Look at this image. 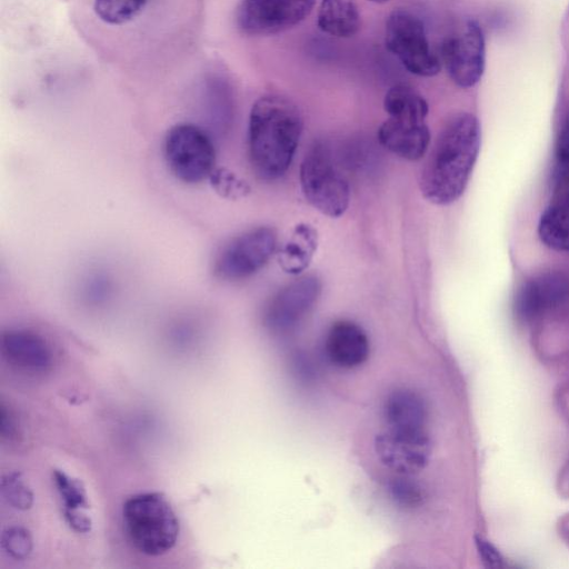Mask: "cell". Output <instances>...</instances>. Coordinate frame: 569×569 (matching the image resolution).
<instances>
[{
    "instance_id": "1",
    "label": "cell",
    "mask_w": 569,
    "mask_h": 569,
    "mask_svg": "<svg viewBox=\"0 0 569 569\" xmlns=\"http://www.w3.org/2000/svg\"><path fill=\"white\" fill-rule=\"evenodd\" d=\"M480 148V124L469 112L452 116L438 134L419 178L431 203L455 202L465 191Z\"/></svg>"
},
{
    "instance_id": "2",
    "label": "cell",
    "mask_w": 569,
    "mask_h": 569,
    "mask_svg": "<svg viewBox=\"0 0 569 569\" xmlns=\"http://www.w3.org/2000/svg\"><path fill=\"white\" fill-rule=\"evenodd\" d=\"M302 132V117L289 99L268 94L252 106L248 122V154L256 174L280 178L288 170Z\"/></svg>"
},
{
    "instance_id": "3",
    "label": "cell",
    "mask_w": 569,
    "mask_h": 569,
    "mask_svg": "<svg viewBox=\"0 0 569 569\" xmlns=\"http://www.w3.org/2000/svg\"><path fill=\"white\" fill-rule=\"evenodd\" d=\"M122 518L128 538L143 555H163L177 542L178 518L170 503L159 492L130 497L123 503Z\"/></svg>"
},
{
    "instance_id": "4",
    "label": "cell",
    "mask_w": 569,
    "mask_h": 569,
    "mask_svg": "<svg viewBox=\"0 0 569 569\" xmlns=\"http://www.w3.org/2000/svg\"><path fill=\"white\" fill-rule=\"evenodd\" d=\"M300 184L306 200L322 214L338 218L349 206L348 182L322 142H316L306 153L300 167Z\"/></svg>"
},
{
    "instance_id": "5",
    "label": "cell",
    "mask_w": 569,
    "mask_h": 569,
    "mask_svg": "<svg viewBox=\"0 0 569 569\" xmlns=\"http://www.w3.org/2000/svg\"><path fill=\"white\" fill-rule=\"evenodd\" d=\"M163 156L171 173L188 184L199 183L214 171L213 142L202 128L193 123H177L167 131Z\"/></svg>"
},
{
    "instance_id": "6",
    "label": "cell",
    "mask_w": 569,
    "mask_h": 569,
    "mask_svg": "<svg viewBox=\"0 0 569 569\" xmlns=\"http://www.w3.org/2000/svg\"><path fill=\"white\" fill-rule=\"evenodd\" d=\"M385 42L387 49L409 72L432 77L440 71V60L430 49L425 24L412 12L398 9L389 14Z\"/></svg>"
},
{
    "instance_id": "7",
    "label": "cell",
    "mask_w": 569,
    "mask_h": 569,
    "mask_svg": "<svg viewBox=\"0 0 569 569\" xmlns=\"http://www.w3.org/2000/svg\"><path fill=\"white\" fill-rule=\"evenodd\" d=\"M277 248V233L270 227H257L232 238L217 254L214 274L227 281L246 279L263 268Z\"/></svg>"
},
{
    "instance_id": "8",
    "label": "cell",
    "mask_w": 569,
    "mask_h": 569,
    "mask_svg": "<svg viewBox=\"0 0 569 569\" xmlns=\"http://www.w3.org/2000/svg\"><path fill=\"white\" fill-rule=\"evenodd\" d=\"M316 0H241L236 22L248 36H270L287 31L306 20Z\"/></svg>"
},
{
    "instance_id": "9",
    "label": "cell",
    "mask_w": 569,
    "mask_h": 569,
    "mask_svg": "<svg viewBox=\"0 0 569 569\" xmlns=\"http://www.w3.org/2000/svg\"><path fill=\"white\" fill-rule=\"evenodd\" d=\"M375 451L383 466L401 476H412L429 463L431 441L425 429L388 428L377 435Z\"/></svg>"
},
{
    "instance_id": "10",
    "label": "cell",
    "mask_w": 569,
    "mask_h": 569,
    "mask_svg": "<svg viewBox=\"0 0 569 569\" xmlns=\"http://www.w3.org/2000/svg\"><path fill=\"white\" fill-rule=\"evenodd\" d=\"M441 59L450 79L461 88L479 82L485 71L486 43L481 27L469 20L463 29L441 47Z\"/></svg>"
},
{
    "instance_id": "11",
    "label": "cell",
    "mask_w": 569,
    "mask_h": 569,
    "mask_svg": "<svg viewBox=\"0 0 569 569\" xmlns=\"http://www.w3.org/2000/svg\"><path fill=\"white\" fill-rule=\"evenodd\" d=\"M321 292V282L315 276H305L281 288L270 300L264 320L274 331L293 328L312 309Z\"/></svg>"
},
{
    "instance_id": "12",
    "label": "cell",
    "mask_w": 569,
    "mask_h": 569,
    "mask_svg": "<svg viewBox=\"0 0 569 569\" xmlns=\"http://www.w3.org/2000/svg\"><path fill=\"white\" fill-rule=\"evenodd\" d=\"M380 143L406 160H419L428 150L430 131L425 120L389 117L378 130Z\"/></svg>"
},
{
    "instance_id": "13",
    "label": "cell",
    "mask_w": 569,
    "mask_h": 569,
    "mask_svg": "<svg viewBox=\"0 0 569 569\" xmlns=\"http://www.w3.org/2000/svg\"><path fill=\"white\" fill-rule=\"evenodd\" d=\"M569 283L556 272L540 274L525 282L517 292L515 309L519 317L531 319L567 299Z\"/></svg>"
},
{
    "instance_id": "14",
    "label": "cell",
    "mask_w": 569,
    "mask_h": 569,
    "mask_svg": "<svg viewBox=\"0 0 569 569\" xmlns=\"http://www.w3.org/2000/svg\"><path fill=\"white\" fill-rule=\"evenodd\" d=\"M326 352L329 360L340 368L359 367L366 362L370 353L368 336L353 321H336L327 332Z\"/></svg>"
},
{
    "instance_id": "15",
    "label": "cell",
    "mask_w": 569,
    "mask_h": 569,
    "mask_svg": "<svg viewBox=\"0 0 569 569\" xmlns=\"http://www.w3.org/2000/svg\"><path fill=\"white\" fill-rule=\"evenodd\" d=\"M1 347L10 363L26 371H46L52 362L47 341L38 333L24 330H9L2 335Z\"/></svg>"
},
{
    "instance_id": "16",
    "label": "cell",
    "mask_w": 569,
    "mask_h": 569,
    "mask_svg": "<svg viewBox=\"0 0 569 569\" xmlns=\"http://www.w3.org/2000/svg\"><path fill=\"white\" fill-rule=\"evenodd\" d=\"M383 412L390 428L425 429L428 419L425 399L410 389L392 391L385 402Z\"/></svg>"
},
{
    "instance_id": "17",
    "label": "cell",
    "mask_w": 569,
    "mask_h": 569,
    "mask_svg": "<svg viewBox=\"0 0 569 569\" xmlns=\"http://www.w3.org/2000/svg\"><path fill=\"white\" fill-rule=\"evenodd\" d=\"M318 27L325 33L339 38L356 34L360 28L357 0H321Z\"/></svg>"
},
{
    "instance_id": "18",
    "label": "cell",
    "mask_w": 569,
    "mask_h": 569,
    "mask_svg": "<svg viewBox=\"0 0 569 569\" xmlns=\"http://www.w3.org/2000/svg\"><path fill=\"white\" fill-rule=\"evenodd\" d=\"M317 246L316 229L310 224L299 223L278 253L279 266L289 274L301 273L310 264Z\"/></svg>"
},
{
    "instance_id": "19",
    "label": "cell",
    "mask_w": 569,
    "mask_h": 569,
    "mask_svg": "<svg viewBox=\"0 0 569 569\" xmlns=\"http://www.w3.org/2000/svg\"><path fill=\"white\" fill-rule=\"evenodd\" d=\"M53 475L63 502V515L67 522L78 532H88L91 520L81 511V509L88 508L86 491L81 482L59 470H56Z\"/></svg>"
},
{
    "instance_id": "20",
    "label": "cell",
    "mask_w": 569,
    "mask_h": 569,
    "mask_svg": "<svg viewBox=\"0 0 569 569\" xmlns=\"http://www.w3.org/2000/svg\"><path fill=\"white\" fill-rule=\"evenodd\" d=\"M538 234L550 249L569 252V206L551 202L540 217Z\"/></svg>"
},
{
    "instance_id": "21",
    "label": "cell",
    "mask_w": 569,
    "mask_h": 569,
    "mask_svg": "<svg viewBox=\"0 0 569 569\" xmlns=\"http://www.w3.org/2000/svg\"><path fill=\"white\" fill-rule=\"evenodd\" d=\"M383 108L389 117L416 120H426L429 111L423 97L405 83L395 84L387 91Z\"/></svg>"
},
{
    "instance_id": "22",
    "label": "cell",
    "mask_w": 569,
    "mask_h": 569,
    "mask_svg": "<svg viewBox=\"0 0 569 569\" xmlns=\"http://www.w3.org/2000/svg\"><path fill=\"white\" fill-rule=\"evenodd\" d=\"M149 0H93V11L104 23L119 26L131 21Z\"/></svg>"
},
{
    "instance_id": "23",
    "label": "cell",
    "mask_w": 569,
    "mask_h": 569,
    "mask_svg": "<svg viewBox=\"0 0 569 569\" xmlns=\"http://www.w3.org/2000/svg\"><path fill=\"white\" fill-rule=\"evenodd\" d=\"M1 548L13 559H26L32 550L30 532L22 527H11L1 535Z\"/></svg>"
},
{
    "instance_id": "24",
    "label": "cell",
    "mask_w": 569,
    "mask_h": 569,
    "mask_svg": "<svg viewBox=\"0 0 569 569\" xmlns=\"http://www.w3.org/2000/svg\"><path fill=\"white\" fill-rule=\"evenodd\" d=\"M2 497L14 508L26 510L32 505V493L18 475L7 476L1 481Z\"/></svg>"
},
{
    "instance_id": "25",
    "label": "cell",
    "mask_w": 569,
    "mask_h": 569,
    "mask_svg": "<svg viewBox=\"0 0 569 569\" xmlns=\"http://www.w3.org/2000/svg\"><path fill=\"white\" fill-rule=\"evenodd\" d=\"M408 476H401L392 479L389 486L391 497L399 503L413 507L421 503L423 490L421 487Z\"/></svg>"
},
{
    "instance_id": "26",
    "label": "cell",
    "mask_w": 569,
    "mask_h": 569,
    "mask_svg": "<svg viewBox=\"0 0 569 569\" xmlns=\"http://www.w3.org/2000/svg\"><path fill=\"white\" fill-rule=\"evenodd\" d=\"M212 187L224 197L238 198L249 191V187L227 170H214L210 176Z\"/></svg>"
},
{
    "instance_id": "27",
    "label": "cell",
    "mask_w": 569,
    "mask_h": 569,
    "mask_svg": "<svg viewBox=\"0 0 569 569\" xmlns=\"http://www.w3.org/2000/svg\"><path fill=\"white\" fill-rule=\"evenodd\" d=\"M476 545L482 563L487 568L498 569L503 567V558L499 550L487 539L477 536Z\"/></svg>"
},
{
    "instance_id": "28",
    "label": "cell",
    "mask_w": 569,
    "mask_h": 569,
    "mask_svg": "<svg viewBox=\"0 0 569 569\" xmlns=\"http://www.w3.org/2000/svg\"><path fill=\"white\" fill-rule=\"evenodd\" d=\"M558 163H569V116L563 122L556 144Z\"/></svg>"
},
{
    "instance_id": "29",
    "label": "cell",
    "mask_w": 569,
    "mask_h": 569,
    "mask_svg": "<svg viewBox=\"0 0 569 569\" xmlns=\"http://www.w3.org/2000/svg\"><path fill=\"white\" fill-rule=\"evenodd\" d=\"M370 1L376 2V3H383V2H387L389 0H370Z\"/></svg>"
}]
</instances>
